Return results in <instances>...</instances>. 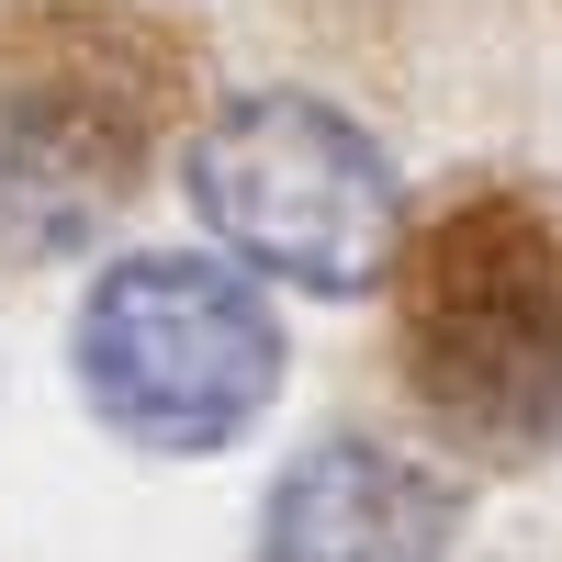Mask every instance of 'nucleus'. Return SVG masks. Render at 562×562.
<instances>
[{"label":"nucleus","mask_w":562,"mask_h":562,"mask_svg":"<svg viewBox=\"0 0 562 562\" xmlns=\"http://www.w3.org/2000/svg\"><path fill=\"white\" fill-rule=\"evenodd\" d=\"M192 45L135 0H0V259H68L147 192Z\"/></svg>","instance_id":"f257e3e1"},{"label":"nucleus","mask_w":562,"mask_h":562,"mask_svg":"<svg viewBox=\"0 0 562 562\" xmlns=\"http://www.w3.org/2000/svg\"><path fill=\"white\" fill-rule=\"evenodd\" d=\"M394 349L405 394L461 450H540L562 428V225L551 203L484 192L439 203L394 248Z\"/></svg>","instance_id":"f03ea898"},{"label":"nucleus","mask_w":562,"mask_h":562,"mask_svg":"<svg viewBox=\"0 0 562 562\" xmlns=\"http://www.w3.org/2000/svg\"><path fill=\"white\" fill-rule=\"evenodd\" d=\"M79 394L135 450H225L281 394V326L248 270L147 248L113 259L79 304Z\"/></svg>","instance_id":"7ed1b4c3"},{"label":"nucleus","mask_w":562,"mask_h":562,"mask_svg":"<svg viewBox=\"0 0 562 562\" xmlns=\"http://www.w3.org/2000/svg\"><path fill=\"white\" fill-rule=\"evenodd\" d=\"M192 203L225 248L304 293H360L394 270V169L383 147L304 102V90H237L192 135Z\"/></svg>","instance_id":"20e7f679"},{"label":"nucleus","mask_w":562,"mask_h":562,"mask_svg":"<svg viewBox=\"0 0 562 562\" xmlns=\"http://www.w3.org/2000/svg\"><path fill=\"white\" fill-rule=\"evenodd\" d=\"M259 562H450V495L383 439H315L270 484Z\"/></svg>","instance_id":"39448f33"}]
</instances>
